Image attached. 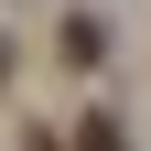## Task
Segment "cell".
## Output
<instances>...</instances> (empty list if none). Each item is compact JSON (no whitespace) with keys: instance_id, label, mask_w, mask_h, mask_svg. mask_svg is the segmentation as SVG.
I'll return each mask as SVG.
<instances>
[{"instance_id":"3957f363","label":"cell","mask_w":151,"mask_h":151,"mask_svg":"<svg viewBox=\"0 0 151 151\" xmlns=\"http://www.w3.org/2000/svg\"><path fill=\"white\" fill-rule=\"evenodd\" d=\"M32 151H54V140H32Z\"/></svg>"},{"instance_id":"7a4b0ae2","label":"cell","mask_w":151,"mask_h":151,"mask_svg":"<svg viewBox=\"0 0 151 151\" xmlns=\"http://www.w3.org/2000/svg\"><path fill=\"white\" fill-rule=\"evenodd\" d=\"M0 76H11V43H0Z\"/></svg>"},{"instance_id":"6da1fadb","label":"cell","mask_w":151,"mask_h":151,"mask_svg":"<svg viewBox=\"0 0 151 151\" xmlns=\"http://www.w3.org/2000/svg\"><path fill=\"white\" fill-rule=\"evenodd\" d=\"M54 151H119V119H76V140H54Z\"/></svg>"}]
</instances>
